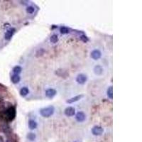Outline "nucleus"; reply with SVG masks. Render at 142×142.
<instances>
[{
	"label": "nucleus",
	"mask_w": 142,
	"mask_h": 142,
	"mask_svg": "<svg viewBox=\"0 0 142 142\" xmlns=\"http://www.w3.org/2000/svg\"><path fill=\"white\" fill-rule=\"evenodd\" d=\"M55 112V107L52 105H50L48 107L42 108L40 110V114L42 116L45 117V118H48L50 117L51 116H52L53 114Z\"/></svg>",
	"instance_id": "1"
},
{
	"label": "nucleus",
	"mask_w": 142,
	"mask_h": 142,
	"mask_svg": "<svg viewBox=\"0 0 142 142\" xmlns=\"http://www.w3.org/2000/svg\"><path fill=\"white\" fill-rule=\"evenodd\" d=\"M16 109L15 107L11 106L9 107L6 111H5V119L8 121H12L14 119L15 116H16Z\"/></svg>",
	"instance_id": "2"
},
{
	"label": "nucleus",
	"mask_w": 142,
	"mask_h": 142,
	"mask_svg": "<svg viewBox=\"0 0 142 142\" xmlns=\"http://www.w3.org/2000/svg\"><path fill=\"white\" fill-rule=\"evenodd\" d=\"M87 80V77L86 75L80 73L79 75H77V77H76V82L80 85H83L85 84Z\"/></svg>",
	"instance_id": "3"
},
{
	"label": "nucleus",
	"mask_w": 142,
	"mask_h": 142,
	"mask_svg": "<svg viewBox=\"0 0 142 142\" xmlns=\"http://www.w3.org/2000/svg\"><path fill=\"white\" fill-rule=\"evenodd\" d=\"M104 129L102 126H95L92 129V133L95 136H100L103 133Z\"/></svg>",
	"instance_id": "4"
},
{
	"label": "nucleus",
	"mask_w": 142,
	"mask_h": 142,
	"mask_svg": "<svg viewBox=\"0 0 142 142\" xmlns=\"http://www.w3.org/2000/svg\"><path fill=\"white\" fill-rule=\"evenodd\" d=\"M15 31H16V29L14 28H10L5 33V34H4V39L6 40H8V41L12 39V37L13 36V35L14 34Z\"/></svg>",
	"instance_id": "5"
},
{
	"label": "nucleus",
	"mask_w": 142,
	"mask_h": 142,
	"mask_svg": "<svg viewBox=\"0 0 142 142\" xmlns=\"http://www.w3.org/2000/svg\"><path fill=\"white\" fill-rule=\"evenodd\" d=\"M90 56L92 59L97 60L98 59H99L102 56V53L100 52V51L97 50V49H95V50H93L91 53H90Z\"/></svg>",
	"instance_id": "6"
},
{
	"label": "nucleus",
	"mask_w": 142,
	"mask_h": 142,
	"mask_svg": "<svg viewBox=\"0 0 142 142\" xmlns=\"http://www.w3.org/2000/svg\"><path fill=\"white\" fill-rule=\"evenodd\" d=\"M64 113L67 116H72L75 115V109L73 107H68L65 108V109L64 111Z\"/></svg>",
	"instance_id": "7"
},
{
	"label": "nucleus",
	"mask_w": 142,
	"mask_h": 142,
	"mask_svg": "<svg viewBox=\"0 0 142 142\" xmlns=\"http://www.w3.org/2000/svg\"><path fill=\"white\" fill-rule=\"evenodd\" d=\"M86 115L83 112H78L75 115V119L78 122H82L85 120Z\"/></svg>",
	"instance_id": "8"
},
{
	"label": "nucleus",
	"mask_w": 142,
	"mask_h": 142,
	"mask_svg": "<svg viewBox=\"0 0 142 142\" xmlns=\"http://www.w3.org/2000/svg\"><path fill=\"white\" fill-rule=\"evenodd\" d=\"M56 93H57L56 90L53 88H49L46 91V95L48 98H53V97L56 96Z\"/></svg>",
	"instance_id": "9"
},
{
	"label": "nucleus",
	"mask_w": 142,
	"mask_h": 142,
	"mask_svg": "<svg viewBox=\"0 0 142 142\" xmlns=\"http://www.w3.org/2000/svg\"><path fill=\"white\" fill-rule=\"evenodd\" d=\"M83 97H84V95H76V96H75V97H72V98H70V99H68V100L66 101V102H67V103H68V104H72V103H74V102H76L79 101V100H80V99H82Z\"/></svg>",
	"instance_id": "10"
},
{
	"label": "nucleus",
	"mask_w": 142,
	"mask_h": 142,
	"mask_svg": "<svg viewBox=\"0 0 142 142\" xmlns=\"http://www.w3.org/2000/svg\"><path fill=\"white\" fill-rule=\"evenodd\" d=\"M56 73V75H58V76H60L61 77H66L68 76V73L65 70L62 69V68L57 70Z\"/></svg>",
	"instance_id": "11"
},
{
	"label": "nucleus",
	"mask_w": 142,
	"mask_h": 142,
	"mask_svg": "<svg viewBox=\"0 0 142 142\" xmlns=\"http://www.w3.org/2000/svg\"><path fill=\"white\" fill-rule=\"evenodd\" d=\"M94 73L96 74V75H102V73H103V68H102V67L101 66V65H96L95 68H94Z\"/></svg>",
	"instance_id": "12"
},
{
	"label": "nucleus",
	"mask_w": 142,
	"mask_h": 142,
	"mask_svg": "<svg viewBox=\"0 0 142 142\" xmlns=\"http://www.w3.org/2000/svg\"><path fill=\"white\" fill-rule=\"evenodd\" d=\"M11 80L14 84H17L20 82L21 80V77L19 76V75H17V74H14L12 75L11 77Z\"/></svg>",
	"instance_id": "13"
},
{
	"label": "nucleus",
	"mask_w": 142,
	"mask_h": 142,
	"mask_svg": "<svg viewBox=\"0 0 142 142\" xmlns=\"http://www.w3.org/2000/svg\"><path fill=\"white\" fill-rule=\"evenodd\" d=\"M37 125H38V124H37V122H36L35 120H34V119H30V120L29 121V126L30 129L34 130V129H36Z\"/></svg>",
	"instance_id": "14"
},
{
	"label": "nucleus",
	"mask_w": 142,
	"mask_h": 142,
	"mask_svg": "<svg viewBox=\"0 0 142 142\" xmlns=\"http://www.w3.org/2000/svg\"><path fill=\"white\" fill-rule=\"evenodd\" d=\"M19 93H20V95L22 97H26L29 93V90L26 87H24L20 90Z\"/></svg>",
	"instance_id": "15"
},
{
	"label": "nucleus",
	"mask_w": 142,
	"mask_h": 142,
	"mask_svg": "<svg viewBox=\"0 0 142 142\" xmlns=\"http://www.w3.org/2000/svg\"><path fill=\"white\" fill-rule=\"evenodd\" d=\"M12 71H13V73H14V74L19 75V74L22 73V67H21V66L17 65V66H15V67L13 68Z\"/></svg>",
	"instance_id": "16"
},
{
	"label": "nucleus",
	"mask_w": 142,
	"mask_h": 142,
	"mask_svg": "<svg viewBox=\"0 0 142 142\" xmlns=\"http://www.w3.org/2000/svg\"><path fill=\"white\" fill-rule=\"evenodd\" d=\"M107 96L109 99H112L113 98V91H112V86H110L108 87L107 89Z\"/></svg>",
	"instance_id": "17"
},
{
	"label": "nucleus",
	"mask_w": 142,
	"mask_h": 142,
	"mask_svg": "<svg viewBox=\"0 0 142 142\" xmlns=\"http://www.w3.org/2000/svg\"><path fill=\"white\" fill-rule=\"evenodd\" d=\"M69 29L66 26H61L60 29V31L62 34H66L69 33Z\"/></svg>",
	"instance_id": "18"
},
{
	"label": "nucleus",
	"mask_w": 142,
	"mask_h": 142,
	"mask_svg": "<svg viewBox=\"0 0 142 142\" xmlns=\"http://www.w3.org/2000/svg\"><path fill=\"white\" fill-rule=\"evenodd\" d=\"M27 138H28L29 141H34V140L36 139V134H35L34 133H32V132L29 133L27 134Z\"/></svg>",
	"instance_id": "19"
},
{
	"label": "nucleus",
	"mask_w": 142,
	"mask_h": 142,
	"mask_svg": "<svg viewBox=\"0 0 142 142\" xmlns=\"http://www.w3.org/2000/svg\"><path fill=\"white\" fill-rule=\"evenodd\" d=\"M50 41H51V43H56L58 41V36L56 35V34L52 35V36H51V38H50Z\"/></svg>",
	"instance_id": "20"
},
{
	"label": "nucleus",
	"mask_w": 142,
	"mask_h": 142,
	"mask_svg": "<svg viewBox=\"0 0 142 142\" xmlns=\"http://www.w3.org/2000/svg\"><path fill=\"white\" fill-rule=\"evenodd\" d=\"M35 11V8L32 6H29L27 8H26V12L28 14H33Z\"/></svg>",
	"instance_id": "21"
},
{
	"label": "nucleus",
	"mask_w": 142,
	"mask_h": 142,
	"mask_svg": "<svg viewBox=\"0 0 142 142\" xmlns=\"http://www.w3.org/2000/svg\"><path fill=\"white\" fill-rule=\"evenodd\" d=\"M45 53V50L43 48H40L39 50H38V51L36 52V57H39V56H41L44 54Z\"/></svg>",
	"instance_id": "22"
},
{
	"label": "nucleus",
	"mask_w": 142,
	"mask_h": 142,
	"mask_svg": "<svg viewBox=\"0 0 142 142\" xmlns=\"http://www.w3.org/2000/svg\"><path fill=\"white\" fill-rule=\"evenodd\" d=\"M80 39H81L83 42H85V43H86V42H87V41H89L88 38H87L86 36H85V35L81 36H80Z\"/></svg>",
	"instance_id": "23"
},
{
	"label": "nucleus",
	"mask_w": 142,
	"mask_h": 142,
	"mask_svg": "<svg viewBox=\"0 0 142 142\" xmlns=\"http://www.w3.org/2000/svg\"><path fill=\"white\" fill-rule=\"evenodd\" d=\"M0 142H4V139L2 138V136H0Z\"/></svg>",
	"instance_id": "24"
},
{
	"label": "nucleus",
	"mask_w": 142,
	"mask_h": 142,
	"mask_svg": "<svg viewBox=\"0 0 142 142\" xmlns=\"http://www.w3.org/2000/svg\"><path fill=\"white\" fill-rule=\"evenodd\" d=\"M74 142H76V141H74Z\"/></svg>",
	"instance_id": "25"
}]
</instances>
